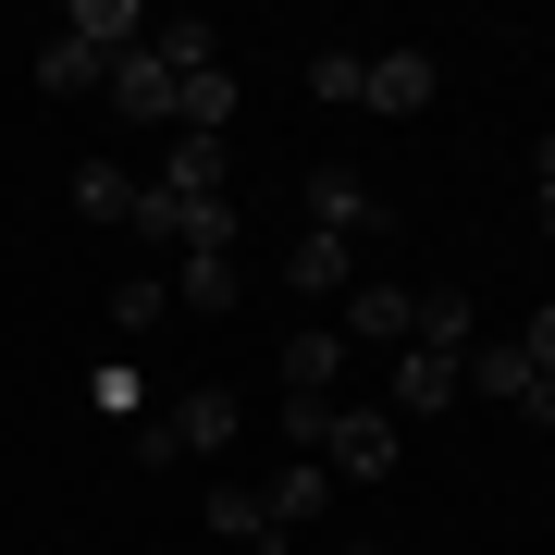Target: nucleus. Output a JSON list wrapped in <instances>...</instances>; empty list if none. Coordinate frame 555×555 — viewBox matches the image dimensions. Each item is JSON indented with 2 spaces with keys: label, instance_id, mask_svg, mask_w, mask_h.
<instances>
[{
  "label": "nucleus",
  "instance_id": "14",
  "mask_svg": "<svg viewBox=\"0 0 555 555\" xmlns=\"http://www.w3.org/2000/svg\"><path fill=\"white\" fill-rule=\"evenodd\" d=\"M222 160H235L222 137H160L149 173H160V185H185V198H222Z\"/></svg>",
  "mask_w": 555,
  "mask_h": 555
},
{
  "label": "nucleus",
  "instance_id": "9",
  "mask_svg": "<svg viewBox=\"0 0 555 555\" xmlns=\"http://www.w3.org/2000/svg\"><path fill=\"white\" fill-rule=\"evenodd\" d=\"M408 334H420L408 284H346V346H408Z\"/></svg>",
  "mask_w": 555,
  "mask_h": 555
},
{
  "label": "nucleus",
  "instance_id": "7",
  "mask_svg": "<svg viewBox=\"0 0 555 555\" xmlns=\"http://www.w3.org/2000/svg\"><path fill=\"white\" fill-rule=\"evenodd\" d=\"M444 87V62L433 50H371V75H358V112H383V124H408L420 100Z\"/></svg>",
  "mask_w": 555,
  "mask_h": 555
},
{
  "label": "nucleus",
  "instance_id": "16",
  "mask_svg": "<svg viewBox=\"0 0 555 555\" xmlns=\"http://www.w3.org/2000/svg\"><path fill=\"white\" fill-rule=\"evenodd\" d=\"M358 75H371V50H309V100L321 112H358Z\"/></svg>",
  "mask_w": 555,
  "mask_h": 555
},
{
  "label": "nucleus",
  "instance_id": "17",
  "mask_svg": "<svg viewBox=\"0 0 555 555\" xmlns=\"http://www.w3.org/2000/svg\"><path fill=\"white\" fill-rule=\"evenodd\" d=\"M75 210L87 222H124V210H137V173H124V160H87V173H75Z\"/></svg>",
  "mask_w": 555,
  "mask_h": 555
},
{
  "label": "nucleus",
  "instance_id": "13",
  "mask_svg": "<svg viewBox=\"0 0 555 555\" xmlns=\"http://www.w3.org/2000/svg\"><path fill=\"white\" fill-rule=\"evenodd\" d=\"M38 87H50V100H87V87H112V50H87L75 25H62V38L38 50Z\"/></svg>",
  "mask_w": 555,
  "mask_h": 555
},
{
  "label": "nucleus",
  "instance_id": "12",
  "mask_svg": "<svg viewBox=\"0 0 555 555\" xmlns=\"http://www.w3.org/2000/svg\"><path fill=\"white\" fill-rule=\"evenodd\" d=\"M334 371H346V334H284V396L334 408Z\"/></svg>",
  "mask_w": 555,
  "mask_h": 555
},
{
  "label": "nucleus",
  "instance_id": "4",
  "mask_svg": "<svg viewBox=\"0 0 555 555\" xmlns=\"http://www.w3.org/2000/svg\"><path fill=\"white\" fill-rule=\"evenodd\" d=\"M321 469L334 481H396V408H334L321 420Z\"/></svg>",
  "mask_w": 555,
  "mask_h": 555
},
{
  "label": "nucleus",
  "instance_id": "20",
  "mask_svg": "<svg viewBox=\"0 0 555 555\" xmlns=\"http://www.w3.org/2000/svg\"><path fill=\"white\" fill-rule=\"evenodd\" d=\"M531 210H543V235H555V137H543V160H531Z\"/></svg>",
  "mask_w": 555,
  "mask_h": 555
},
{
  "label": "nucleus",
  "instance_id": "8",
  "mask_svg": "<svg viewBox=\"0 0 555 555\" xmlns=\"http://www.w3.org/2000/svg\"><path fill=\"white\" fill-rule=\"evenodd\" d=\"M309 235H383V198H371V185H358L346 173V160H321V173H309Z\"/></svg>",
  "mask_w": 555,
  "mask_h": 555
},
{
  "label": "nucleus",
  "instance_id": "19",
  "mask_svg": "<svg viewBox=\"0 0 555 555\" xmlns=\"http://www.w3.org/2000/svg\"><path fill=\"white\" fill-rule=\"evenodd\" d=\"M518 358H531V371H543V383H555V297H543V309H531V321H518Z\"/></svg>",
  "mask_w": 555,
  "mask_h": 555
},
{
  "label": "nucleus",
  "instance_id": "1",
  "mask_svg": "<svg viewBox=\"0 0 555 555\" xmlns=\"http://www.w3.org/2000/svg\"><path fill=\"white\" fill-rule=\"evenodd\" d=\"M210 62H222V38H210L198 13H160L149 38L112 62V112H124V124H160V137H173V124H185V87H198Z\"/></svg>",
  "mask_w": 555,
  "mask_h": 555
},
{
  "label": "nucleus",
  "instance_id": "6",
  "mask_svg": "<svg viewBox=\"0 0 555 555\" xmlns=\"http://www.w3.org/2000/svg\"><path fill=\"white\" fill-rule=\"evenodd\" d=\"M321 506H334V469H321V456H284V469L259 481V518H272V543H284V555H297V531H309Z\"/></svg>",
  "mask_w": 555,
  "mask_h": 555
},
{
  "label": "nucleus",
  "instance_id": "10",
  "mask_svg": "<svg viewBox=\"0 0 555 555\" xmlns=\"http://www.w3.org/2000/svg\"><path fill=\"white\" fill-rule=\"evenodd\" d=\"M235 284H247V272H235V247H185V259H173V309H198V321L235 309Z\"/></svg>",
  "mask_w": 555,
  "mask_h": 555
},
{
  "label": "nucleus",
  "instance_id": "3",
  "mask_svg": "<svg viewBox=\"0 0 555 555\" xmlns=\"http://www.w3.org/2000/svg\"><path fill=\"white\" fill-rule=\"evenodd\" d=\"M210 444H235V396H222V383H198V396H173V408H149V433H137L149 469H173V456H210Z\"/></svg>",
  "mask_w": 555,
  "mask_h": 555
},
{
  "label": "nucleus",
  "instance_id": "18",
  "mask_svg": "<svg viewBox=\"0 0 555 555\" xmlns=\"http://www.w3.org/2000/svg\"><path fill=\"white\" fill-rule=\"evenodd\" d=\"M160 309H173V284H160V272H137V284H124V297H112V321H124V334H149Z\"/></svg>",
  "mask_w": 555,
  "mask_h": 555
},
{
  "label": "nucleus",
  "instance_id": "11",
  "mask_svg": "<svg viewBox=\"0 0 555 555\" xmlns=\"http://www.w3.org/2000/svg\"><path fill=\"white\" fill-rule=\"evenodd\" d=\"M284 284H297V297H346V284H358V247L346 235H297V247H284Z\"/></svg>",
  "mask_w": 555,
  "mask_h": 555
},
{
  "label": "nucleus",
  "instance_id": "15",
  "mask_svg": "<svg viewBox=\"0 0 555 555\" xmlns=\"http://www.w3.org/2000/svg\"><path fill=\"white\" fill-rule=\"evenodd\" d=\"M210 543H235V555H284L272 543V518H259V494L235 481V494H210Z\"/></svg>",
  "mask_w": 555,
  "mask_h": 555
},
{
  "label": "nucleus",
  "instance_id": "2",
  "mask_svg": "<svg viewBox=\"0 0 555 555\" xmlns=\"http://www.w3.org/2000/svg\"><path fill=\"white\" fill-rule=\"evenodd\" d=\"M469 346H481V321L456 284H433L420 297V334L396 346V420H444L456 396H469Z\"/></svg>",
  "mask_w": 555,
  "mask_h": 555
},
{
  "label": "nucleus",
  "instance_id": "5",
  "mask_svg": "<svg viewBox=\"0 0 555 555\" xmlns=\"http://www.w3.org/2000/svg\"><path fill=\"white\" fill-rule=\"evenodd\" d=\"M469 396H494V408H518V420H543V433H555V383L518 358V334H481V346H469Z\"/></svg>",
  "mask_w": 555,
  "mask_h": 555
}]
</instances>
